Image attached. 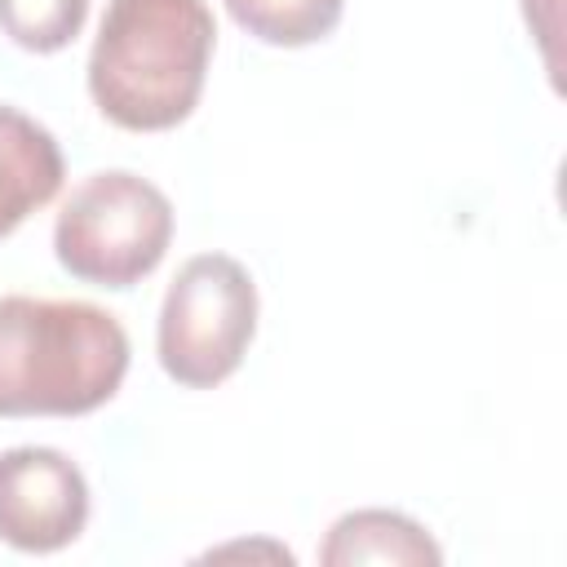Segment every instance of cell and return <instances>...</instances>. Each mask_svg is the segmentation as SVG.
Masks as SVG:
<instances>
[{"instance_id": "cell-7", "label": "cell", "mask_w": 567, "mask_h": 567, "mask_svg": "<svg viewBox=\"0 0 567 567\" xmlns=\"http://www.w3.org/2000/svg\"><path fill=\"white\" fill-rule=\"evenodd\" d=\"M319 563L328 567H354V563H394V567H434L443 563V549L430 540V532L399 514V509H350L341 514L323 545Z\"/></svg>"}, {"instance_id": "cell-8", "label": "cell", "mask_w": 567, "mask_h": 567, "mask_svg": "<svg viewBox=\"0 0 567 567\" xmlns=\"http://www.w3.org/2000/svg\"><path fill=\"white\" fill-rule=\"evenodd\" d=\"M226 9L252 40L301 49L337 31L346 0H226Z\"/></svg>"}, {"instance_id": "cell-6", "label": "cell", "mask_w": 567, "mask_h": 567, "mask_svg": "<svg viewBox=\"0 0 567 567\" xmlns=\"http://www.w3.org/2000/svg\"><path fill=\"white\" fill-rule=\"evenodd\" d=\"M62 173L58 137L18 106H0V239L62 190Z\"/></svg>"}, {"instance_id": "cell-1", "label": "cell", "mask_w": 567, "mask_h": 567, "mask_svg": "<svg viewBox=\"0 0 567 567\" xmlns=\"http://www.w3.org/2000/svg\"><path fill=\"white\" fill-rule=\"evenodd\" d=\"M213 44L204 0H111L89 49V93L128 133L177 128L199 106Z\"/></svg>"}, {"instance_id": "cell-5", "label": "cell", "mask_w": 567, "mask_h": 567, "mask_svg": "<svg viewBox=\"0 0 567 567\" xmlns=\"http://www.w3.org/2000/svg\"><path fill=\"white\" fill-rule=\"evenodd\" d=\"M89 523V483L58 447L0 452V540L22 554H58Z\"/></svg>"}, {"instance_id": "cell-9", "label": "cell", "mask_w": 567, "mask_h": 567, "mask_svg": "<svg viewBox=\"0 0 567 567\" xmlns=\"http://www.w3.org/2000/svg\"><path fill=\"white\" fill-rule=\"evenodd\" d=\"M89 18V0H0V31L27 53L66 49Z\"/></svg>"}, {"instance_id": "cell-4", "label": "cell", "mask_w": 567, "mask_h": 567, "mask_svg": "<svg viewBox=\"0 0 567 567\" xmlns=\"http://www.w3.org/2000/svg\"><path fill=\"white\" fill-rule=\"evenodd\" d=\"M257 332V284L226 252L190 257L159 306L155 354L186 390L221 385L248 354Z\"/></svg>"}, {"instance_id": "cell-3", "label": "cell", "mask_w": 567, "mask_h": 567, "mask_svg": "<svg viewBox=\"0 0 567 567\" xmlns=\"http://www.w3.org/2000/svg\"><path fill=\"white\" fill-rule=\"evenodd\" d=\"M173 244L168 195L124 168L84 177L53 221V252L66 275L97 288H133Z\"/></svg>"}, {"instance_id": "cell-2", "label": "cell", "mask_w": 567, "mask_h": 567, "mask_svg": "<svg viewBox=\"0 0 567 567\" xmlns=\"http://www.w3.org/2000/svg\"><path fill=\"white\" fill-rule=\"evenodd\" d=\"M128 332L93 301L0 297V416H84L115 399Z\"/></svg>"}]
</instances>
